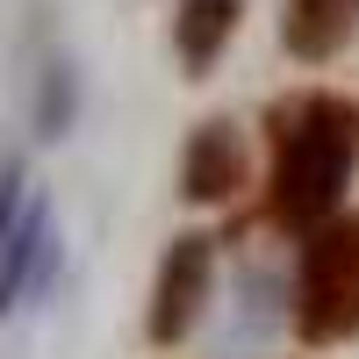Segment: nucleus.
Masks as SVG:
<instances>
[{
    "label": "nucleus",
    "instance_id": "7",
    "mask_svg": "<svg viewBox=\"0 0 359 359\" xmlns=\"http://www.w3.org/2000/svg\"><path fill=\"white\" fill-rule=\"evenodd\" d=\"M65 115H72V72L50 65V79H43V137H65Z\"/></svg>",
    "mask_w": 359,
    "mask_h": 359
},
{
    "label": "nucleus",
    "instance_id": "6",
    "mask_svg": "<svg viewBox=\"0 0 359 359\" xmlns=\"http://www.w3.org/2000/svg\"><path fill=\"white\" fill-rule=\"evenodd\" d=\"M237 22H245V0H180V15H172V50H180V65H187V79H201V72L230 50Z\"/></svg>",
    "mask_w": 359,
    "mask_h": 359
},
{
    "label": "nucleus",
    "instance_id": "3",
    "mask_svg": "<svg viewBox=\"0 0 359 359\" xmlns=\"http://www.w3.org/2000/svg\"><path fill=\"white\" fill-rule=\"evenodd\" d=\"M208 287H216V237H172L151 280V345H180L208 309Z\"/></svg>",
    "mask_w": 359,
    "mask_h": 359
},
{
    "label": "nucleus",
    "instance_id": "5",
    "mask_svg": "<svg viewBox=\"0 0 359 359\" xmlns=\"http://www.w3.org/2000/svg\"><path fill=\"white\" fill-rule=\"evenodd\" d=\"M359 36V0H287L280 8V50L302 65H331Z\"/></svg>",
    "mask_w": 359,
    "mask_h": 359
},
{
    "label": "nucleus",
    "instance_id": "1",
    "mask_svg": "<svg viewBox=\"0 0 359 359\" xmlns=\"http://www.w3.org/2000/svg\"><path fill=\"white\" fill-rule=\"evenodd\" d=\"M266 137H273V172H266V216L280 230L309 237L323 223H338L352 165H359V101L345 94H287L266 115Z\"/></svg>",
    "mask_w": 359,
    "mask_h": 359
},
{
    "label": "nucleus",
    "instance_id": "2",
    "mask_svg": "<svg viewBox=\"0 0 359 359\" xmlns=\"http://www.w3.org/2000/svg\"><path fill=\"white\" fill-rule=\"evenodd\" d=\"M294 331H302V345H345L359 331V223H323L302 237Z\"/></svg>",
    "mask_w": 359,
    "mask_h": 359
},
{
    "label": "nucleus",
    "instance_id": "4",
    "mask_svg": "<svg viewBox=\"0 0 359 359\" xmlns=\"http://www.w3.org/2000/svg\"><path fill=\"white\" fill-rule=\"evenodd\" d=\"M237 187H245V137H237V123H201L187 137V151H180V194L201 201V208H216L230 201Z\"/></svg>",
    "mask_w": 359,
    "mask_h": 359
}]
</instances>
